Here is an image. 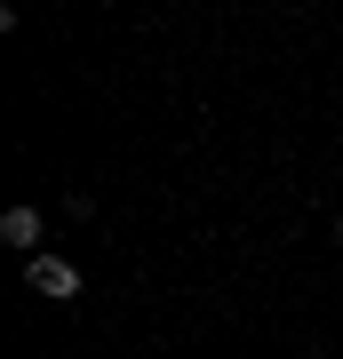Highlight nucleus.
Segmentation results:
<instances>
[{
  "label": "nucleus",
  "mask_w": 343,
  "mask_h": 359,
  "mask_svg": "<svg viewBox=\"0 0 343 359\" xmlns=\"http://www.w3.org/2000/svg\"><path fill=\"white\" fill-rule=\"evenodd\" d=\"M25 287H32V295H56V304H72V295H80V264L32 256V264H25Z\"/></svg>",
  "instance_id": "nucleus-1"
},
{
  "label": "nucleus",
  "mask_w": 343,
  "mask_h": 359,
  "mask_svg": "<svg viewBox=\"0 0 343 359\" xmlns=\"http://www.w3.org/2000/svg\"><path fill=\"white\" fill-rule=\"evenodd\" d=\"M0 240L25 248V256H40V208H8V216H0Z\"/></svg>",
  "instance_id": "nucleus-2"
},
{
  "label": "nucleus",
  "mask_w": 343,
  "mask_h": 359,
  "mask_svg": "<svg viewBox=\"0 0 343 359\" xmlns=\"http://www.w3.org/2000/svg\"><path fill=\"white\" fill-rule=\"evenodd\" d=\"M335 248H343V216H335Z\"/></svg>",
  "instance_id": "nucleus-3"
}]
</instances>
